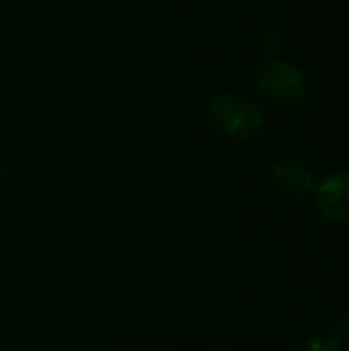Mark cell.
I'll use <instances>...</instances> for the list:
<instances>
[{
	"label": "cell",
	"mask_w": 349,
	"mask_h": 351,
	"mask_svg": "<svg viewBox=\"0 0 349 351\" xmlns=\"http://www.w3.org/2000/svg\"><path fill=\"white\" fill-rule=\"evenodd\" d=\"M208 117L223 134L232 139H252L261 134L265 125L261 106L239 93H218L210 98Z\"/></svg>",
	"instance_id": "obj_1"
},
{
	"label": "cell",
	"mask_w": 349,
	"mask_h": 351,
	"mask_svg": "<svg viewBox=\"0 0 349 351\" xmlns=\"http://www.w3.org/2000/svg\"><path fill=\"white\" fill-rule=\"evenodd\" d=\"M256 86L263 96L280 106H292L299 103L309 91L306 74L299 70L297 65L280 58H270L256 70Z\"/></svg>",
	"instance_id": "obj_2"
},
{
	"label": "cell",
	"mask_w": 349,
	"mask_h": 351,
	"mask_svg": "<svg viewBox=\"0 0 349 351\" xmlns=\"http://www.w3.org/2000/svg\"><path fill=\"white\" fill-rule=\"evenodd\" d=\"M316 208L328 222H345L349 217V175L345 170L326 177L316 186Z\"/></svg>",
	"instance_id": "obj_3"
},
{
	"label": "cell",
	"mask_w": 349,
	"mask_h": 351,
	"mask_svg": "<svg viewBox=\"0 0 349 351\" xmlns=\"http://www.w3.org/2000/svg\"><path fill=\"white\" fill-rule=\"evenodd\" d=\"M273 182L289 196H306L316 189L311 167L299 158H282L270 167Z\"/></svg>",
	"instance_id": "obj_4"
},
{
	"label": "cell",
	"mask_w": 349,
	"mask_h": 351,
	"mask_svg": "<svg viewBox=\"0 0 349 351\" xmlns=\"http://www.w3.org/2000/svg\"><path fill=\"white\" fill-rule=\"evenodd\" d=\"M261 43H263V48L268 53H278L280 48H282L285 43H287V34H285L282 29L278 27V24H270V27L263 29Z\"/></svg>",
	"instance_id": "obj_5"
},
{
	"label": "cell",
	"mask_w": 349,
	"mask_h": 351,
	"mask_svg": "<svg viewBox=\"0 0 349 351\" xmlns=\"http://www.w3.org/2000/svg\"><path fill=\"white\" fill-rule=\"evenodd\" d=\"M302 351H345V349L333 337H313V339H309V342H304Z\"/></svg>",
	"instance_id": "obj_6"
},
{
	"label": "cell",
	"mask_w": 349,
	"mask_h": 351,
	"mask_svg": "<svg viewBox=\"0 0 349 351\" xmlns=\"http://www.w3.org/2000/svg\"><path fill=\"white\" fill-rule=\"evenodd\" d=\"M0 182H3V172H0Z\"/></svg>",
	"instance_id": "obj_7"
}]
</instances>
